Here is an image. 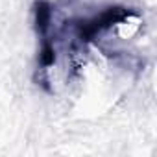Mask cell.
<instances>
[{"label": "cell", "instance_id": "obj_1", "mask_svg": "<svg viewBox=\"0 0 157 157\" xmlns=\"http://www.w3.org/2000/svg\"><path fill=\"white\" fill-rule=\"evenodd\" d=\"M50 19H52V10L46 2H37L35 4V22H37V30L41 33H44L50 26Z\"/></svg>", "mask_w": 157, "mask_h": 157}, {"label": "cell", "instance_id": "obj_2", "mask_svg": "<svg viewBox=\"0 0 157 157\" xmlns=\"http://www.w3.org/2000/svg\"><path fill=\"white\" fill-rule=\"evenodd\" d=\"M39 59H41V67H43V68H48V67L54 63V59H56V50H54V44H52L50 41H44V43H43Z\"/></svg>", "mask_w": 157, "mask_h": 157}]
</instances>
